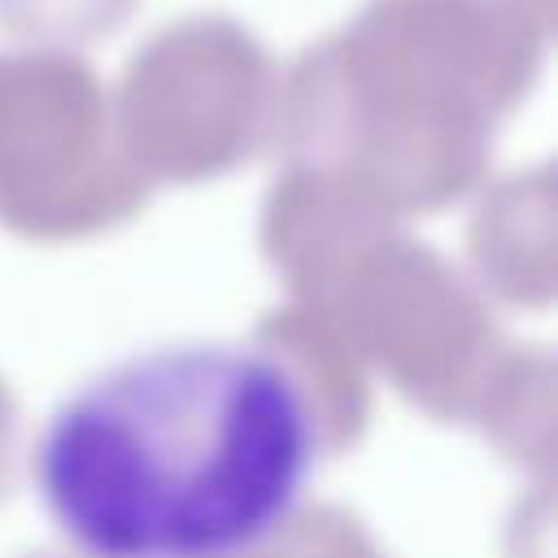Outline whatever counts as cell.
<instances>
[{"label":"cell","instance_id":"1","mask_svg":"<svg viewBox=\"0 0 558 558\" xmlns=\"http://www.w3.org/2000/svg\"><path fill=\"white\" fill-rule=\"evenodd\" d=\"M314 414L266 349L183 340L70 392L39 436V493L87 558H240L296 506Z\"/></svg>","mask_w":558,"mask_h":558}]
</instances>
